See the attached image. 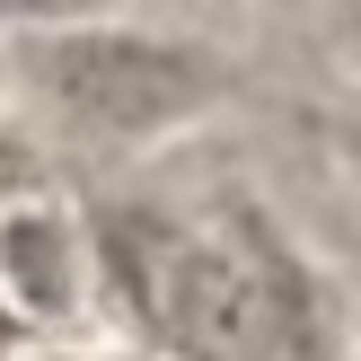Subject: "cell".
<instances>
[{
  "label": "cell",
  "mask_w": 361,
  "mask_h": 361,
  "mask_svg": "<svg viewBox=\"0 0 361 361\" xmlns=\"http://www.w3.org/2000/svg\"><path fill=\"white\" fill-rule=\"evenodd\" d=\"M97 264L141 317V335L176 361H300L317 344L309 282L291 274L256 212H238L229 229H194L168 212H106Z\"/></svg>",
  "instance_id": "6da1fadb"
},
{
  "label": "cell",
  "mask_w": 361,
  "mask_h": 361,
  "mask_svg": "<svg viewBox=\"0 0 361 361\" xmlns=\"http://www.w3.org/2000/svg\"><path fill=\"white\" fill-rule=\"evenodd\" d=\"M27 62L53 115L97 141H150L168 123L203 115L221 88L194 44L141 35V27H53V35H27Z\"/></svg>",
  "instance_id": "7a4b0ae2"
},
{
  "label": "cell",
  "mask_w": 361,
  "mask_h": 361,
  "mask_svg": "<svg viewBox=\"0 0 361 361\" xmlns=\"http://www.w3.org/2000/svg\"><path fill=\"white\" fill-rule=\"evenodd\" d=\"M0 256H9L18 291H27L35 309H62V300H71V247H62V229H53L44 212H27V221L0 238Z\"/></svg>",
  "instance_id": "3957f363"
},
{
  "label": "cell",
  "mask_w": 361,
  "mask_h": 361,
  "mask_svg": "<svg viewBox=\"0 0 361 361\" xmlns=\"http://www.w3.org/2000/svg\"><path fill=\"white\" fill-rule=\"evenodd\" d=\"M9 344H18V309L0 300V353H9Z\"/></svg>",
  "instance_id": "277c9868"
},
{
  "label": "cell",
  "mask_w": 361,
  "mask_h": 361,
  "mask_svg": "<svg viewBox=\"0 0 361 361\" xmlns=\"http://www.w3.org/2000/svg\"><path fill=\"white\" fill-rule=\"evenodd\" d=\"M344 44H353V62H361V18H353V27H344Z\"/></svg>",
  "instance_id": "5b68a950"
},
{
  "label": "cell",
  "mask_w": 361,
  "mask_h": 361,
  "mask_svg": "<svg viewBox=\"0 0 361 361\" xmlns=\"http://www.w3.org/2000/svg\"><path fill=\"white\" fill-rule=\"evenodd\" d=\"M9 168H18V150H9V141H0V176H9Z\"/></svg>",
  "instance_id": "8992f818"
}]
</instances>
